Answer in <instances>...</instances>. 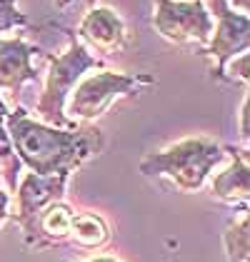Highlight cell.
Returning <instances> with one entry per match:
<instances>
[{"mask_svg": "<svg viewBox=\"0 0 250 262\" xmlns=\"http://www.w3.org/2000/svg\"><path fill=\"white\" fill-rule=\"evenodd\" d=\"M5 130L18 160L35 175H70L103 150V133L98 127H53L30 120L23 107L8 113Z\"/></svg>", "mask_w": 250, "mask_h": 262, "instance_id": "cell-1", "label": "cell"}, {"mask_svg": "<svg viewBox=\"0 0 250 262\" xmlns=\"http://www.w3.org/2000/svg\"><path fill=\"white\" fill-rule=\"evenodd\" d=\"M223 147L205 138H187L173 147L150 152L140 160L145 178H168L183 192H198L215 165L223 162Z\"/></svg>", "mask_w": 250, "mask_h": 262, "instance_id": "cell-2", "label": "cell"}, {"mask_svg": "<svg viewBox=\"0 0 250 262\" xmlns=\"http://www.w3.org/2000/svg\"><path fill=\"white\" fill-rule=\"evenodd\" d=\"M50 62V70H48V78H45V88H43V95L38 100V118L45 125H53V127H73L75 122L65 118V98L70 95V90L80 82L85 73L90 68H98L100 62L95 60L88 50L83 48L80 40H70L68 50L60 55H45Z\"/></svg>", "mask_w": 250, "mask_h": 262, "instance_id": "cell-3", "label": "cell"}, {"mask_svg": "<svg viewBox=\"0 0 250 262\" xmlns=\"http://www.w3.org/2000/svg\"><path fill=\"white\" fill-rule=\"evenodd\" d=\"M145 85H155V78L148 73H113V70L95 73L70 90L73 95L68 102V113L73 115V122L98 120L115 100L135 95Z\"/></svg>", "mask_w": 250, "mask_h": 262, "instance_id": "cell-4", "label": "cell"}, {"mask_svg": "<svg viewBox=\"0 0 250 262\" xmlns=\"http://www.w3.org/2000/svg\"><path fill=\"white\" fill-rule=\"evenodd\" d=\"M155 30L175 45H205L213 35V13L203 0H153Z\"/></svg>", "mask_w": 250, "mask_h": 262, "instance_id": "cell-5", "label": "cell"}, {"mask_svg": "<svg viewBox=\"0 0 250 262\" xmlns=\"http://www.w3.org/2000/svg\"><path fill=\"white\" fill-rule=\"evenodd\" d=\"M213 13L218 18V28L215 35H210L208 48L200 55H210L215 65H213V75L220 80L225 78V68L233 58L248 53L250 45V18L245 13H235L228 5V0H210Z\"/></svg>", "mask_w": 250, "mask_h": 262, "instance_id": "cell-6", "label": "cell"}, {"mask_svg": "<svg viewBox=\"0 0 250 262\" xmlns=\"http://www.w3.org/2000/svg\"><path fill=\"white\" fill-rule=\"evenodd\" d=\"M68 178L70 175H35V172H28L23 178L18 185V212L13 215V220L23 227V235L30 232L33 220L38 217L43 207L65 198Z\"/></svg>", "mask_w": 250, "mask_h": 262, "instance_id": "cell-7", "label": "cell"}, {"mask_svg": "<svg viewBox=\"0 0 250 262\" xmlns=\"http://www.w3.org/2000/svg\"><path fill=\"white\" fill-rule=\"evenodd\" d=\"M78 33H80V38H83L93 50L108 53V55L123 50L125 42H128V28H125L123 18H120L115 10L105 8V5L90 8V10L85 13Z\"/></svg>", "mask_w": 250, "mask_h": 262, "instance_id": "cell-8", "label": "cell"}, {"mask_svg": "<svg viewBox=\"0 0 250 262\" xmlns=\"http://www.w3.org/2000/svg\"><path fill=\"white\" fill-rule=\"evenodd\" d=\"M35 53H43V50L35 45H28L20 38L0 40V90H5L15 98L25 82L40 78L38 70L30 65V58Z\"/></svg>", "mask_w": 250, "mask_h": 262, "instance_id": "cell-9", "label": "cell"}, {"mask_svg": "<svg viewBox=\"0 0 250 262\" xmlns=\"http://www.w3.org/2000/svg\"><path fill=\"white\" fill-rule=\"evenodd\" d=\"M73 215H75V210L68 202H50L33 220L30 232L25 235V245L33 250H45V247H58L62 242H68Z\"/></svg>", "mask_w": 250, "mask_h": 262, "instance_id": "cell-10", "label": "cell"}, {"mask_svg": "<svg viewBox=\"0 0 250 262\" xmlns=\"http://www.w3.org/2000/svg\"><path fill=\"white\" fill-rule=\"evenodd\" d=\"M230 152V162L228 170H223L220 175H215L213 180V195L218 200L230 202V205H240L245 210V202H248V192H250V165H248V147H225Z\"/></svg>", "mask_w": 250, "mask_h": 262, "instance_id": "cell-11", "label": "cell"}, {"mask_svg": "<svg viewBox=\"0 0 250 262\" xmlns=\"http://www.w3.org/2000/svg\"><path fill=\"white\" fill-rule=\"evenodd\" d=\"M70 240L88 250H98L110 240V227L98 212H75L70 222Z\"/></svg>", "mask_w": 250, "mask_h": 262, "instance_id": "cell-12", "label": "cell"}, {"mask_svg": "<svg viewBox=\"0 0 250 262\" xmlns=\"http://www.w3.org/2000/svg\"><path fill=\"white\" fill-rule=\"evenodd\" d=\"M248 215L243 212L240 220H233L223 235L228 262H250V232H248Z\"/></svg>", "mask_w": 250, "mask_h": 262, "instance_id": "cell-13", "label": "cell"}, {"mask_svg": "<svg viewBox=\"0 0 250 262\" xmlns=\"http://www.w3.org/2000/svg\"><path fill=\"white\" fill-rule=\"evenodd\" d=\"M20 165L23 162L18 160V155H15V150H13L10 135H8V130L3 127V122H0V175H3L5 185H8L13 192H15V187H18Z\"/></svg>", "mask_w": 250, "mask_h": 262, "instance_id": "cell-14", "label": "cell"}, {"mask_svg": "<svg viewBox=\"0 0 250 262\" xmlns=\"http://www.w3.org/2000/svg\"><path fill=\"white\" fill-rule=\"evenodd\" d=\"M28 25V15L18 10V0H0V33Z\"/></svg>", "mask_w": 250, "mask_h": 262, "instance_id": "cell-15", "label": "cell"}, {"mask_svg": "<svg viewBox=\"0 0 250 262\" xmlns=\"http://www.w3.org/2000/svg\"><path fill=\"white\" fill-rule=\"evenodd\" d=\"M230 80H243V82H248V53H243V55H238V60L230 65Z\"/></svg>", "mask_w": 250, "mask_h": 262, "instance_id": "cell-16", "label": "cell"}, {"mask_svg": "<svg viewBox=\"0 0 250 262\" xmlns=\"http://www.w3.org/2000/svg\"><path fill=\"white\" fill-rule=\"evenodd\" d=\"M248 120H250V98H245L243 100V110H240V138H243V142H248V135H250Z\"/></svg>", "mask_w": 250, "mask_h": 262, "instance_id": "cell-17", "label": "cell"}, {"mask_svg": "<svg viewBox=\"0 0 250 262\" xmlns=\"http://www.w3.org/2000/svg\"><path fill=\"white\" fill-rule=\"evenodd\" d=\"M8 217V192H0V225Z\"/></svg>", "mask_w": 250, "mask_h": 262, "instance_id": "cell-18", "label": "cell"}, {"mask_svg": "<svg viewBox=\"0 0 250 262\" xmlns=\"http://www.w3.org/2000/svg\"><path fill=\"white\" fill-rule=\"evenodd\" d=\"M230 8H238L240 13H245L248 15V8H250V0H228Z\"/></svg>", "mask_w": 250, "mask_h": 262, "instance_id": "cell-19", "label": "cell"}, {"mask_svg": "<svg viewBox=\"0 0 250 262\" xmlns=\"http://www.w3.org/2000/svg\"><path fill=\"white\" fill-rule=\"evenodd\" d=\"M8 113H10V110H8V105H5V102L0 100V122H5V118H8Z\"/></svg>", "mask_w": 250, "mask_h": 262, "instance_id": "cell-20", "label": "cell"}, {"mask_svg": "<svg viewBox=\"0 0 250 262\" xmlns=\"http://www.w3.org/2000/svg\"><path fill=\"white\" fill-rule=\"evenodd\" d=\"M70 3H75V0H55V8H68Z\"/></svg>", "mask_w": 250, "mask_h": 262, "instance_id": "cell-21", "label": "cell"}, {"mask_svg": "<svg viewBox=\"0 0 250 262\" xmlns=\"http://www.w3.org/2000/svg\"><path fill=\"white\" fill-rule=\"evenodd\" d=\"M88 262H120V260H115V257H95V260H88Z\"/></svg>", "mask_w": 250, "mask_h": 262, "instance_id": "cell-22", "label": "cell"}, {"mask_svg": "<svg viewBox=\"0 0 250 262\" xmlns=\"http://www.w3.org/2000/svg\"><path fill=\"white\" fill-rule=\"evenodd\" d=\"M0 182H3V175H0Z\"/></svg>", "mask_w": 250, "mask_h": 262, "instance_id": "cell-23", "label": "cell"}]
</instances>
